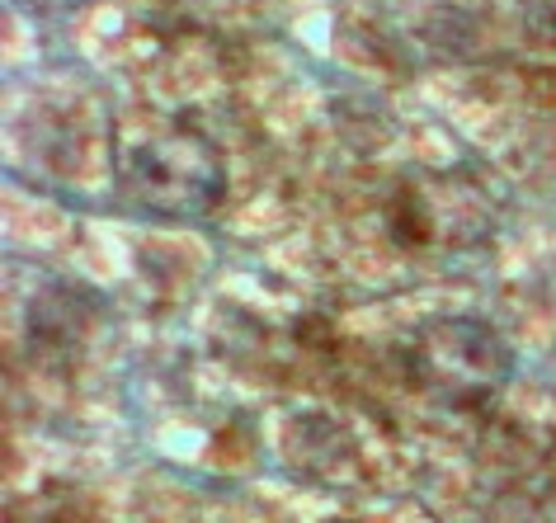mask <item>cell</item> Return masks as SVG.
Returning a JSON list of instances; mask_svg holds the SVG:
<instances>
[{
	"label": "cell",
	"mask_w": 556,
	"mask_h": 523,
	"mask_svg": "<svg viewBox=\"0 0 556 523\" xmlns=\"http://www.w3.org/2000/svg\"><path fill=\"white\" fill-rule=\"evenodd\" d=\"M410 378L443 406H485L514 373V354L477 316H434L406 349Z\"/></svg>",
	"instance_id": "7a4b0ae2"
},
{
	"label": "cell",
	"mask_w": 556,
	"mask_h": 523,
	"mask_svg": "<svg viewBox=\"0 0 556 523\" xmlns=\"http://www.w3.org/2000/svg\"><path fill=\"white\" fill-rule=\"evenodd\" d=\"M523 20L547 38H556V0H523Z\"/></svg>",
	"instance_id": "277c9868"
},
{
	"label": "cell",
	"mask_w": 556,
	"mask_h": 523,
	"mask_svg": "<svg viewBox=\"0 0 556 523\" xmlns=\"http://www.w3.org/2000/svg\"><path fill=\"white\" fill-rule=\"evenodd\" d=\"M86 321H90V297L72 293V288H62V293H48V297L34 302V335H43L48 344L52 340H62V344L80 340Z\"/></svg>",
	"instance_id": "3957f363"
},
{
	"label": "cell",
	"mask_w": 556,
	"mask_h": 523,
	"mask_svg": "<svg viewBox=\"0 0 556 523\" xmlns=\"http://www.w3.org/2000/svg\"><path fill=\"white\" fill-rule=\"evenodd\" d=\"M222 189H227V170L217 146L185 123L156 128L118 151V194L161 222H193L213 213Z\"/></svg>",
	"instance_id": "6da1fadb"
}]
</instances>
